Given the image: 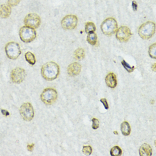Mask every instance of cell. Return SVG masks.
Listing matches in <instances>:
<instances>
[{"mask_svg":"<svg viewBox=\"0 0 156 156\" xmlns=\"http://www.w3.org/2000/svg\"><path fill=\"white\" fill-rule=\"evenodd\" d=\"M110 155L111 156H120L122 155V150L118 146H115L111 149Z\"/></svg>","mask_w":156,"mask_h":156,"instance_id":"cell-21","label":"cell"},{"mask_svg":"<svg viewBox=\"0 0 156 156\" xmlns=\"http://www.w3.org/2000/svg\"><path fill=\"white\" fill-rule=\"evenodd\" d=\"M100 28L103 34L107 36H111L118 30V24L114 18H108L101 24Z\"/></svg>","mask_w":156,"mask_h":156,"instance_id":"cell-3","label":"cell"},{"mask_svg":"<svg viewBox=\"0 0 156 156\" xmlns=\"http://www.w3.org/2000/svg\"><path fill=\"white\" fill-rule=\"evenodd\" d=\"M156 33L155 23L148 21L141 25L138 30L140 37L145 40L149 39Z\"/></svg>","mask_w":156,"mask_h":156,"instance_id":"cell-2","label":"cell"},{"mask_svg":"<svg viewBox=\"0 0 156 156\" xmlns=\"http://www.w3.org/2000/svg\"><path fill=\"white\" fill-rule=\"evenodd\" d=\"M34 144H28L27 146V148L28 149V151L30 152H32L33 149V148H34Z\"/></svg>","mask_w":156,"mask_h":156,"instance_id":"cell-28","label":"cell"},{"mask_svg":"<svg viewBox=\"0 0 156 156\" xmlns=\"http://www.w3.org/2000/svg\"><path fill=\"white\" fill-rule=\"evenodd\" d=\"M26 60L31 65L33 66L36 63V59L34 55L30 52H28L25 53Z\"/></svg>","mask_w":156,"mask_h":156,"instance_id":"cell-19","label":"cell"},{"mask_svg":"<svg viewBox=\"0 0 156 156\" xmlns=\"http://www.w3.org/2000/svg\"><path fill=\"white\" fill-rule=\"evenodd\" d=\"M20 2V0H8V5L10 6H14L17 5Z\"/></svg>","mask_w":156,"mask_h":156,"instance_id":"cell-26","label":"cell"},{"mask_svg":"<svg viewBox=\"0 0 156 156\" xmlns=\"http://www.w3.org/2000/svg\"><path fill=\"white\" fill-rule=\"evenodd\" d=\"M149 55L153 58H156V43L151 45L149 48Z\"/></svg>","mask_w":156,"mask_h":156,"instance_id":"cell-22","label":"cell"},{"mask_svg":"<svg viewBox=\"0 0 156 156\" xmlns=\"http://www.w3.org/2000/svg\"><path fill=\"white\" fill-rule=\"evenodd\" d=\"M105 82L107 86L114 89L117 86V78L116 76L114 73L110 72L107 74L105 78Z\"/></svg>","mask_w":156,"mask_h":156,"instance_id":"cell-13","label":"cell"},{"mask_svg":"<svg viewBox=\"0 0 156 156\" xmlns=\"http://www.w3.org/2000/svg\"><path fill=\"white\" fill-rule=\"evenodd\" d=\"M59 74L60 67L55 62H48L41 67V76L47 81H53L56 79Z\"/></svg>","mask_w":156,"mask_h":156,"instance_id":"cell-1","label":"cell"},{"mask_svg":"<svg viewBox=\"0 0 156 156\" xmlns=\"http://www.w3.org/2000/svg\"><path fill=\"white\" fill-rule=\"evenodd\" d=\"M131 36V30L127 26H122L119 27L116 32V38L120 42L128 41Z\"/></svg>","mask_w":156,"mask_h":156,"instance_id":"cell-9","label":"cell"},{"mask_svg":"<svg viewBox=\"0 0 156 156\" xmlns=\"http://www.w3.org/2000/svg\"><path fill=\"white\" fill-rule=\"evenodd\" d=\"M100 101L102 103V104L103 105V106L105 107V108L106 110H108L109 108V106L108 105V103H107V100L106 99L101 98L100 99Z\"/></svg>","mask_w":156,"mask_h":156,"instance_id":"cell-27","label":"cell"},{"mask_svg":"<svg viewBox=\"0 0 156 156\" xmlns=\"http://www.w3.org/2000/svg\"><path fill=\"white\" fill-rule=\"evenodd\" d=\"M122 66H123L124 68H125V69L129 73H132L133 72V71L135 69V67L134 66H130L129 64H128L124 60H123L122 61Z\"/></svg>","mask_w":156,"mask_h":156,"instance_id":"cell-23","label":"cell"},{"mask_svg":"<svg viewBox=\"0 0 156 156\" xmlns=\"http://www.w3.org/2000/svg\"><path fill=\"white\" fill-rule=\"evenodd\" d=\"M19 36L22 41L25 43H30L36 38V33L34 28L26 26L20 29Z\"/></svg>","mask_w":156,"mask_h":156,"instance_id":"cell-5","label":"cell"},{"mask_svg":"<svg viewBox=\"0 0 156 156\" xmlns=\"http://www.w3.org/2000/svg\"><path fill=\"white\" fill-rule=\"evenodd\" d=\"M20 114L26 121H31L34 116V111L32 105L30 103H24L20 108Z\"/></svg>","mask_w":156,"mask_h":156,"instance_id":"cell-8","label":"cell"},{"mask_svg":"<svg viewBox=\"0 0 156 156\" xmlns=\"http://www.w3.org/2000/svg\"><path fill=\"white\" fill-rule=\"evenodd\" d=\"M156 63H155V64L153 65V66H152V69H153V71L154 72H156Z\"/></svg>","mask_w":156,"mask_h":156,"instance_id":"cell-30","label":"cell"},{"mask_svg":"<svg viewBox=\"0 0 156 156\" xmlns=\"http://www.w3.org/2000/svg\"><path fill=\"white\" fill-rule=\"evenodd\" d=\"M82 152L85 156H90L92 153V148L90 145H85L82 148Z\"/></svg>","mask_w":156,"mask_h":156,"instance_id":"cell-24","label":"cell"},{"mask_svg":"<svg viewBox=\"0 0 156 156\" xmlns=\"http://www.w3.org/2000/svg\"><path fill=\"white\" fill-rule=\"evenodd\" d=\"M140 156H150L152 155V149L148 144H143L139 149Z\"/></svg>","mask_w":156,"mask_h":156,"instance_id":"cell-14","label":"cell"},{"mask_svg":"<svg viewBox=\"0 0 156 156\" xmlns=\"http://www.w3.org/2000/svg\"><path fill=\"white\" fill-rule=\"evenodd\" d=\"M5 52L7 56L12 60L16 59L21 53L19 45L17 43L13 41L9 42L6 44Z\"/></svg>","mask_w":156,"mask_h":156,"instance_id":"cell-6","label":"cell"},{"mask_svg":"<svg viewBox=\"0 0 156 156\" xmlns=\"http://www.w3.org/2000/svg\"><path fill=\"white\" fill-rule=\"evenodd\" d=\"M26 73L25 70L21 68L14 69L11 73V79L16 83H20L25 80Z\"/></svg>","mask_w":156,"mask_h":156,"instance_id":"cell-11","label":"cell"},{"mask_svg":"<svg viewBox=\"0 0 156 156\" xmlns=\"http://www.w3.org/2000/svg\"><path fill=\"white\" fill-rule=\"evenodd\" d=\"M97 35L95 32L88 33L87 36V41L92 46H95L97 43Z\"/></svg>","mask_w":156,"mask_h":156,"instance_id":"cell-17","label":"cell"},{"mask_svg":"<svg viewBox=\"0 0 156 156\" xmlns=\"http://www.w3.org/2000/svg\"><path fill=\"white\" fill-rule=\"evenodd\" d=\"M120 130L122 133L123 135L124 136H127L130 135L131 132V128L130 124L127 122H123L121 124L120 126Z\"/></svg>","mask_w":156,"mask_h":156,"instance_id":"cell-16","label":"cell"},{"mask_svg":"<svg viewBox=\"0 0 156 156\" xmlns=\"http://www.w3.org/2000/svg\"><path fill=\"white\" fill-rule=\"evenodd\" d=\"M81 66L78 63H73L68 66L67 72L68 74L71 77H74L78 76L81 71Z\"/></svg>","mask_w":156,"mask_h":156,"instance_id":"cell-12","label":"cell"},{"mask_svg":"<svg viewBox=\"0 0 156 156\" xmlns=\"http://www.w3.org/2000/svg\"><path fill=\"white\" fill-rule=\"evenodd\" d=\"M78 24V18L74 15H68L61 21V25L64 30H71L74 29Z\"/></svg>","mask_w":156,"mask_h":156,"instance_id":"cell-7","label":"cell"},{"mask_svg":"<svg viewBox=\"0 0 156 156\" xmlns=\"http://www.w3.org/2000/svg\"><path fill=\"white\" fill-rule=\"evenodd\" d=\"M74 58L76 60H81L83 59L85 56V50L82 48H78L74 51Z\"/></svg>","mask_w":156,"mask_h":156,"instance_id":"cell-18","label":"cell"},{"mask_svg":"<svg viewBox=\"0 0 156 156\" xmlns=\"http://www.w3.org/2000/svg\"><path fill=\"white\" fill-rule=\"evenodd\" d=\"M132 8H133V9L135 11H136V10H137V3H136V2L135 1H133L132 2Z\"/></svg>","mask_w":156,"mask_h":156,"instance_id":"cell-29","label":"cell"},{"mask_svg":"<svg viewBox=\"0 0 156 156\" xmlns=\"http://www.w3.org/2000/svg\"><path fill=\"white\" fill-rule=\"evenodd\" d=\"M41 23L39 16L35 13H30L25 17V24L26 26L33 28H38Z\"/></svg>","mask_w":156,"mask_h":156,"instance_id":"cell-10","label":"cell"},{"mask_svg":"<svg viewBox=\"0 0 156 156\" xmlns=\"http://www.w3.org/2000/svg\"><path fill=\"white\" fill-rule=\"evenodd\" d=\"M114 133L115 134V135H118V132H117L116 131L114 132Z\"/></svg>","mask_w":156,"mask_h":156,"instance_id":"cell-31","label":"cell"},{"mask_svg":"<svg viewBox=\"0 0 156 156\" xmlns=\"http://www.w3.org/2000/svg\"><path fill=\"white\" fill-rule=\"evenodd\" d=\"M11 8L9 5H2L0 6V17L2 18H8L10 15Z\"/></svg>","mask_w":156,"mask_h":156,"instance_id":"cell-15","label":"cell"},{"mask_svg":"<svg viewBox=\"0 0 156 156\" xmlns=\"http://www.w3.org/2000/svg\"><path fill=\"white\" fill-rule=\"evenodd\" d=\"M85 32L88 33H92V32H95L96 30V26L93 22H88L85 24Z\"/></svg>","mask_w":156,"mask_h":156,"instance_id":"cell-20","label":"cell"},{"mask_svg":"<svg viewBox=\"0 0 156 156\" xmlns=\"http://www.w3.org/2000/svg\"><path fill=\"white\" fill-rule=\"evenodd\" d=\"M41 98L44 104L51 105L55 102L58 98V92L55 89L47 88L41 93Z\"/></svg>","mask_w":156,"mask_h":156,"instance_id":"cell-4","label":"cell"},{"mask_svg":"<svg viewBox=\"0 0 156 156\" xmlns=\"http://www.w3.org/2000/svg\"><path fill=\"white\" fill-rule=\"evenodd\" d=\"M92 128L94 130H97L99 127V121L97 118H93L92 120Z\"/></svg>","mask_w":156,"mask_h":156,"instance_id":"cell-25","label":"cell"}]
</instances>
